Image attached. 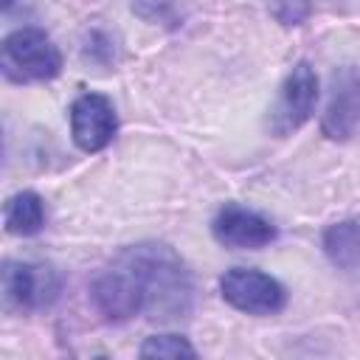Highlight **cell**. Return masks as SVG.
Returning <instances> with one entry per match:
<instances>
[{"label": "cell", "mask_w": 360, "mask_h": 360, "mask_svg": "<svg viewBox=\"0 0 360 360\" xmlns=\"http://www.w3.org/2000/svg\"><path fill=\"white\" fill-rule=\"evenodd\" d=\"M90 298L107 321H180L194 307V284L180 253L163 242L127 245L90 284Z\"/></svg>", "instance_id": "cell-1"}, {"label": "cell", "mask_w": 360, "mask_h": 360, "mask_svg": "<svg viewBox=\"0 0 360 360\" xmlns=\"http://www.w3.org/2000/svg\"><path fill=\"white\" fill-rule=\"evenodd\" d=\"M0 68L8 82H48L62 70V53L39 28H17L0 45Z\"/></svg>", "instance_id": "cell-2"}, {"label": "cell", "mask_w": 360, "mask_h": 360, "mask_svg": "<svg viewBox=\"0 0 360 360\" xmlns=\"http://www.w3.org/2000/svg\"><path fill=\"white\" fill-rule=\"evenodd\" d=\"M315 104H318V76L315 68L307 59H301L290 68V73L278 87L276 101L267 110V121H264L267 132L276 138L292 135L312 118Z\"/></svg>", "instance_id": "cell-3"}, {"label": "cell", "mask_w": 360, "mask_h": 360, "mask_svg": "<svg viewBox=\"0 0 360 360\" xmlns=\"http://www.w3.org/2000/svg\"><path fill=\"white\" fill-rule=\"evenodd\" d=\"M62 292V273L45 262H6L3 298L20 312L48 309Z\"/></svg>", "instance_id": "cell-4"}, {"label": "cell", "mask_w": 360, "mask_h": 360, "mask_svg": "<svg viewBox=\"0 0 360 360\" xmlns=\"http://www.w3.org/2000/svg\"><path fill=\"white\" fill-rule=\"evenodd\" d=\"M222 298L248 315H276L287 304V290L270 273L253 267H231L219 278Z\"/></svg>", "instance_id": "cell-5"}, {"label": "cell", "mask_w": 360, "mask_h": 360, "mask_svg": "<svg viewBox=\"0 0 360 360\" xmlns=\"http://www.w3.org/2000/svg\"><path fill=\"white\" fill-rule=\"evenodd\" d=\"M360 129V68L340 65L329 76V96L321 112V132L329 141H349Z\"/></svg>", "instance_id": "cell-6"}, {"label": "cell", "mask_w": 360, "mask_h": 360, "mask_svg": "<svg viewBox=\"0 0 360 360\" xmlns=\"http://www.w3.org/2000/svg\"><path fill=\"white\" fill-rule=\"evenodd\" d=\"M211 233L225 248L256 250L276 239V225L253 208H245L239 202H225L211 219Z\"/></svg>", "instance_id": "cell-7"}, {"label": "cell", "mask_w": 360, "mask_h": 360, "mask_svg": "<svg viewBox=\"0 0 360 360\" xmlns=\"http://www.w3.org/2000/svg\"><path fill=\"white\" fill-rule=\"evenodd\" d=\"M118 129L115 107L101 93H84L70 104V135L82 152H101Z\"/></svg>", "instance_id": "cell-8"}, {"label": "cell", "mask_w": 360, "mask_h": 360, "mask_svg": "<svg viewBox=\"0 0 360 360\" xmlns=\"http://www.w3.org/2000/svg\"><path fill=\"white\" fill-rule=\"evenodd\" d=\"M321 248L338 270L357 267L360 264V219L349 217V219L332 222L321 236Z\"/></svg>", "instance_id": "cell-9"}, {"label": "cell", "mask_w": 360, "mask_h": 360, "mask_svg": "<svg viewBox=\"0 0 360 360\" xmlns=\"http://www.w3.org/2000/svg\"><path fill=\"white\" fill-rule=\"evenodd\" d=\"M6 231L14 236H34L45 228V200L37 191H17L3 208Z\"/></svg>", "instance_id": "cell-10"}, {"label": "cell", "mask_w": 360, "mask_h": 360, "mask_svg": "<svg viewBox=\"0 0 360 360\" xmlns=\"http://www.w3.org/2000/svg\"><path fill=\"white\" fill-rule=\"evenodd\" d=\"M141 357H194V346L183 335H152L138 349Z\"/></svg>", "instance_id": "cell-11"}, {"label": "cell", "mask_w": 360, "mask_h": 360, "mask_svg": "<svg viewBox=\"0 0 360 360\" xmlns=\"http://www.w3.org/2000/svg\"><path fill=\"white\" fill-rule=\"evenodd\" d=\"M132 11L146 22H174L177 0H132Z\"/></svg>", "instance_id": "cell-12"}, {"label": "cell", "mask_w": 360, "mask_h": 360, "mask_svg": "<svg viewBox=\"0 0 360 360\" xmlns=\"http://www.w3.org/2000/svg\"><path fill=\"white\" fill-rule=\"evenodd\" d=\"M309 14V0H276V17L287 25H298Z\"/></svg>", "instance_id": "cell-13"}, {"label": "cell", "mask_w": 360, "mask_h": 360, "mask_svg": "<svg viewBox=\"0 0 360 360\" xmlns=\"http://www.w3.org/2000/svg\"><path fill=\"white\" fill-rule=\"evenodd\" d=\"M14 3H17V0H0V6H3V11H8V8L14 6Z\"/></svg>", "instance_id": "cell-14"}]
</instances>
